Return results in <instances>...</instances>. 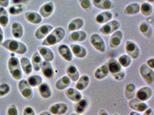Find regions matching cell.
Masks as SVG:
<instances>
[{"mask_svg": "<svg viewBox=\"0 0 154 115\" xmlns=\"http://www.w3.org/2000/svg\"><path fill=\"white\" fill-rule=\"evenodd\" d=\"M20 64L22 71L26 75H30L33 71V67L31 60L27 57H22L20 59Z\"/></svg>", "mask_w": 154, "mask_h": 115, "instance_id": "35", "label": "cell"}, {"mask_svg": "<svg viewBox=\"0 0 154 115\" xmlns=\"http://www.w3.org/2000/svg\"><path fill=\"white\" fill-rule=\"evenodd\" d=\"M66 32L62 27H57L53 29L48 36L42 40L41 46L52 47L61 43L65 37Z\"/></svg>", "mask_w": 154, "mask_h": 115, "instance_id": "1", "label": "cell"}, {"mask_svg": "<svg viewBox=\"0 0 154 115\" xmlns=\"http://www.w3.org/2000/svg\"><path fill=\"white\" fill-rule=\"evenodd\" d=\"M38 115H52L49 111H43Z\"/></svg>", "mask_w": 154, "mask_h": 115, "instance_id": "53", "label": "cell"}, {"mask_svg": "<svg viewBox=\"0 0 154 115\" xmlns=\"http://www.w3.org/2000/svg\"><path fill=\"white\" fill-rule=\"evenodd\" d=\"M11 90V86L7 83L0 84V97H3L7 96Z\"/></svg>", "mask_w": 154, "mask_h": 115, "instance_id": "44", "label": "cell"}, {"mask_svg": "<svg viewBox=\"0 0 154 115\" xmlns=\"http://www.w3.org/2000/svg\"><path fill=\"white\" fill-rule=\"evenodd\" d=\"M154 7L151 4L144 2L140 5V13L143 16L149 17L153 13Z\"/></svg>", "mask_w": 154, "mask_h": 115, "instance_id": "38", "label": "cell"}, {"mask_svg": "<svg viewBox=\"0 0 154 115\" xmlns=\"http://www.w3.org/2000/svg\"><path fill=\"white\" fill-rule=\"evenodd\" d=\"M147 2L152 4L154 3V0H147Z\"/></svg>", "mask_w": 154, "mask_h": 115, "instance_id": "55", "label": "cell"}, {"mask_svg": "<svg viewBox=\"0 0 154 115\" xmlns=\"http://www.w3.org/2000/svg\"><path fill=\"white\" fill-rule=\"evenodd\" d=\"M9 5V0H0V7L6 8Z\"/></svg>", "mask_w": 154, "mask_h": 115, "instance_id": "48", "label": "cell"}, {"mask_svg": "<svg viewBox=\"0 0 154 115\" xmlns=\"http://www.w3.org/2000/svg\"><path fill=\"white\" fill-rule=\"evenodd\" d=\"M7 115H19V111L15 104H12L8 108Z\"/></svg>", "mask_w": 154, "mask_h": 115, "instance_id": "45", "label": "cell"}, {"mask_svg": "<svg viewBox=\"0 0 154 115\" xmlns=\"http://www.w3.org/2000/svg\"><path fill=\"white\" fill-rule=\"evenodd\" d=\"M65 93L68 99L74 103H76L83 98L81 92L74 87H68L65 90Z\"/></svg>", "mask_w": 154, "mask_h": 115, "instance_id": "23", "label": "cell"}, {"mask_svg": "<svg viewBox=\"0 0 154 115\" xmlns=\"http://www.w3.org/2000/svg\"><path fill=\"white\" fill-rule=\"evenodd\" d=\"M90 43L93 48L100 52L104 53L106 50L105 42L98 33H94L90 37Z\"/></svg>", "mask_w": 154, "mask_h": 115, "instance_id": "6", "label": "cell"}, {"mask_svg": "<svg viewBox=\"0 0 154 115\" xmlns=\"http://www.w3.org/2000/svg\"><path fill=\"white\" fill-rule=\"evenodd\" d=\"M69 47L73 57L78 59H84L88 54V51L83 46L79 44H72Z\"/></svg>", "mask_w": 154, "mask_h": 115, "instance_id": "18", "label": "cell"}, {"mask_svg": "<svg viewBox=\"0 0 154 115\" xmlns=\"http://www.w3.org/2000/svg\"><path fill=\"white\" fill-rule=\"evenodd\" d=\"M140 4L138 2H132L128 4L124 9V13L127 16H134L140 13Z\"/></svg>", "mask_w": 154, "mask_h": 115, "instance_id": "33", "label": "cell"}, {"mask_svg": "<svg viewBox=\"0 0 154 115\" xmlns=\"http://www.w3.org/2000/svg\"><path fill=\"white\" fill-rule=\"evenodd\" d=\"M109 74V72L106 64L100 65L95 69L94 72V78L98 81L105 79Z\"/></svg>", "mask_w": 154, "mask_h": 115, "instance_id": "29", "label": "cell"}, {"mask_svg": "<svg viewBox=\"0 0 154 115\" xmlns=\"http://www.w3.org/2000/svg\"><path fill=\"white\" fill-rule=\"evenodd\" d=\"M25 7L23 4H14L8 8V13L13 16H16L23 13Z\"/></svg>", "mask_w": 154, "mask_h": 115, "instance_id": "40", "label": "cell"}, {"mask_svg": "<svg viewBox=\"0 0 154 115\" xmlns=\"http://www.w3.org/2000/svg\"><path fill=\"white\" fill-rule=\"evenodd\" d=\"M38 52L39 53L44 61L52 62L55 59V54L49 47L41 46L38 47Z\"/></svg>", "mask_w": 154, "mask_h": 115, "instance_id": "16", "label": "cell"}, {"mask_svg": "<svg viewBox=\"0 0 154 115\" xmlns=\"http://www.w3.org/2000/svg\"><path fill=\"white\" fill-rule=\"evenodd\" d=\"M125 51L126 54L132 59H137L140 55V49L138 44L132 40H127L125 43Z\"/></svg>", "mask_w": 154, "mask_h": 115, "instance_id": "9", "label": "cell"}, {"mask_svg": "<svg viewBox=\"0 0 154 115\" xmlns=\"http://www.w3.org/2000/svg\"><path fill=\"white\" fill-rule=\"evenodd\" d=\"M89 107V101L87 99L82 98L80 100L75 103L74 106V111L78 114L83 115L84 114Z\"/></svg>", "mask_w": 154, "mask_h": 115, "instance_id": "31", "label": "cell"}, {"mask_svg": "<svg viewBox=\"0 0 154 115\" xmlns=\"http://www.w3.org/2000/svg\"><path fill=\"white\" fill-rule=\"evenodd\" d=\"M154 114V111L152 108L151 107H148L147 109L143 112V115H149Z\"/></svg>", "mask_w": 154, "mask_h": 115, "instance_id": "49", "label": "cell"}, {"mask_svg": "<svg viewBox=\"0 0 154 115\" xmlns=\"http://www.w3.org/2000/svg\"><path fill=\"white\" fill-rule=\"evenodd\" d=\"M12 1L14 4H23V3L27 2L28 0H12Z\"/></svg>", "mask_w": 154, "mask_h": 115, "instance_id": "51", "label": "cell"}, {"mask_svg": "<svg viewBox=\"0 0 154 115\" xmlns=\"http://www.w3.org/2000/svg\"><path fill=\"white\" fill-rule=\"evenodd\" d=\"M70 115H81V114H76V113H73V114H71Z\"/></svg>", "mask_w": 154, "mask_h": 115, "instance_id": "56", "label": "cell"}, {"mask_svg": "<svg viewBox=\"0 0 154 115\" xmlns=\"http://www.w3.org/2000/svg\"><path fill=\"white\" fill-rule=\"evenodd\" d=\"M27 81L31 87H37L39 86L43 82V78L38 74H33L29 75Z\"/></svg>", "mask_w": 154, "mask_h": 115, "instance_id": "39", "label": "cell"}, {"mask_svg": "<svg viewBox=\"0 0 154 115\" xmlns=\"http://www.w3.org/2000/svg\"><path fill=\"white\" fill-rule=\"evenodd\" d=\"M54 27L49 24H45L41 25L35 30L34 36L35 39L38 40H43L53 30Z\"/></svg>", "mask_w": 154, "mask_h": 115, "instance_id": "11", "label": "cell"}, {"mask_svg": "<svg viewBox=\"0 0 154 115\" xmlns=\"http://www.w3.org/2000/svg\"><path fill=\"white\" fill-rule=\"evenodd\" d=\"M24 27L19 22H14L11 26V33L15 39H21L24 35Z\"/></svg>", "mask_w": 154, "mask_h": 115, "instance_id": "32", "label": "cell"}, {"mask_svg": "<svg viewBox=\"0 0 154 115\" xmlns=\"http://www.w3.org/2000/svg\"><path fill=\"white\" fill-rule=\"evenodd\" d=\"M17 87L21 96L26 100H31L32 97L34 92L32 87L29 85L26 79H21L19 81L17 84Z\"/></svg>", "mask_w": 154, "mask_h": 115, "instance_id": "8", "label": "cell"}, {"mask_svg": "<svg viewBox=\"0 0 154 115\" xmlns=\"http://www.w3.org/2000/svg\"><path fill=\"white\" fill-rule=\"evenodd\" d=\"M31 62L32 65L33 70L36 72H39L41 70L43 61L42 58L38 51H35L34 52L31 58Z\"/></svg>", "mask_w": 154, "mask_h": 115, "instance_id": "36", "label": "cell"}, {"mask_svg": "<svg viewBox=\"0 0 154 115\" xmlns=\"http://www.w3.org/2000/svg\"><path fill=\"white\" fill-rule=\"evenodd\" d=\"M24 17L27 22L34 25L40 24L42 22L43 19L39 13L34 11H28L26 12Z\"/></svg>", "mask_w": 154, "mask_h": 115, "instance_id": "25", "label": "cell"}, {"mask_svg": "<svg viewBox=\"0 0 154 115\" xmlns=\"http://www.w3.org/2000/svg\"><path fill=\"white\" fill-rule=\"evenodd\" d=\"M139 29L140 33L143 36L147 39H150L154 32V29L151 24L146 21L141 22L139 24Z\"/></svg>", "mask_w": 154, "mask_h": 115, "instance_id": "24", "label": "cell"}, {"mask_svg": "<svg viewBox=\"0 0 154 115\" xmlns=\"http://www.w3.org/2000/svg\"><path fill=\"white\" fill-rule=\"evenodd\" d=\"M38 92L39 96L42 99L47 100L50 99L52 96V90L51 86L46 82H42L38 87Z\"/></svg>", "mask_w": 154, "mask_h": 115, "instance_id": "26", "label": "cell"}, {"mask_svg": "<svg viewBox=\"0 0 154 115\" xmlns=\"http://www.w3.org/2000/svg\"><path fill=\"white\" fill-rule=\"evenodd\" d=\"M66 73L71 81L74 82H76L80 76L79 69L76 66L73 65H69L66 67Z\"/></svg>", "mask_w": 154, "mask_h": 115, "instance_id": "34", "label": "cell"}, {"mask_svg": "<svg viewBox=\"0 0 154 115\" xmlns=\"http://www.w3.org/2000/svg\"><path fill=\"white\" fill-rule=\"evenodd\" d=\"M90 77L88 75L83 74L80 75L79 78L76 82L75 88L80 92L83 91L90 85Z\"/></svg>", "mask_w": 154, "mask_h": 115, "instance_id": "27", "label": "cell"}, {"mask_svg": "<svg viewBox=\"0 0 154 115\" xmlns=\"http://www.w3.org/2000/svg\"><path fill=\"white\" fill-rule=\"evenodd\" d=\"M23 115H36L35 111L31 107H26L23 112Z\"/></svg>", "mask_w": 154, "mask_h": 115, "instance_id": "46", "label": "cell"}, {"mask_svg": "<svg viewBox=\"0 0 154 115\" xmlns=\"http://www.w3.org/2000/svg\"><path fill=\"white\" fill-rule=\"evenodd\" d=\"M154 115V114H151V115Z\"/></svg>", "mask_w": 154, "mask_h": 115, "instance_id": "58", "label": "cell"}, {"mask_svg": "<svg viewBox=\"0 0 154 115\" xmlns=\"http://www.w3.org/2000/svg\"><path fill=\"white\" fill-rule=\"evenodd\" d=\"M137 89L136 86L133 83H128L124 89V96L127 100H131L135 98Z\"/></svg>", "mask_w": 154, "mask_h": 115, "instance_id": "37", "label": "cell"}, {"mask_svg": "<svg viewBox=\"0 0 154 115\" xmlns=\"http://www.w3.org/2000/svg\"><path fill=\"white\" fill-rule=\"evenodd\" d=\"M87 34L83 30H78L72 32L68 36V39L70 42L73 43L83 42L87 39Z\"/></svg>", "mask_w": 154, "mask_h": 115, "instance_id": "22", "label": "cell"}, {"mask_svg": "<svg viewBox=\"0 0 154 115\" xmlns=\"http://www.w3.org/2000/svg\"><path fill=\"white\" fill-rule=\"evenodd\" d=\"M68 111V106L65 102H56L51 105L49 109L52 115H65Z\"/></svg>", "mask_w": 154, "mask_h": 115, "instance_id": "15", "label": "cell"}, {"mask_svg": "<svg viewBox=\"0 0 154 115\" xmlns=\"http://www.w3.org/2000/svg\"><path fill=\"white\" fill-rule=\"evenodd\" d=\"M128 106L133 111L139 113H143L149 107L146 102L141 101L136 98L129 100Z\"/></svg>", "mask_w": 154, "mask_h": 115, "instance_id": "14", "label": "cell"}, {"mask_svg": "<svg viewBox=\"0 0 154 115\" xmlns=\"http://www.w3.org/2000/svg\"><path fill=\"white\" fill-rule=\"evenodd\" d=\"M72 81L70 78L66 75H63L58 79L55 83V87L59 91H63L69 87Z\"/></svg>", "mask_w": 154, "mask_h": 115, "instance_id": "30", "label": "cell"}, {"mask_svg": "<svg viewBox=\"0 0 154 115\" xmlns=\"http://www.w3.org/2000/svg\"><path fill=\"white\" fill-rule=\"evenodd\" d=\"M41 71L46 79H52L55 75V70L51 62L43 61Z\"/></svg>", "mask_w": 154, "mask_h": 115, "instance_id": "21", "label": "cell"}, {"mask_svg": "<svg viewBox=\"0 0 154 115\" xmlns=\"http://www.w3.org/2000/svg\"><path fill=\"white\" fill-rule=\"evenodd\" d=\"M124 39V33L121 30H117L112 33L109 39V46L111 49H116L119 47Z\"/></svg>", "mask_w": 154, "mask_h": 115, "instance_id": "17", "label": "cell"}, {"mask_svg": "<svg viewBox=\"0 0 154 115\" xmlns=\"http://www.w3.org/2000/svg\"><path fill=\"white\" fill-rule=\"evenodd\" d=\"M8 69L11 76L16 81H20L23 77V71L20 60L14 56H11L8 60Z\"/></svg>", "mask_w": 154, "mask_h": 115, "instance_id": "4", "label": "cell"}, {"mask_svg": "<svg viewBox=\"0 0 154 115\" xmlns=\"http://www.w3.org/2000/svg\"><path fill=\"white\" fill-rule=\"evenodd\" d=\"M9 22V17L5 8L0 7V26L6 27Z\"/></svg>", "mask_w": 154, "mask_h": 115, "instance_id": "42", "label": "cell"}, {"mask_svg": "<svg viewBox=\"0 0 154 115\" xmlns=\"http://www.w3.org/2000/svg\"><path fill=\"white\" fill-rule=\"evenodd\" d=\"M98 115H109V114L105 111L104 109H102V110H100V112H99V114Z\"/></svg>", "mask_w": 154, "mask_h": 115, "instance_id": "52", "label": "cell"}, {"mask_svg": "<svg viewBox=\"0 0 154 115\" xmlns=\"http://www.w3.org/2000/svg\"><path fill=\"white\" fill-rule=\"evenodd\" d=\"M153 90L149 86H142L136 90L135 98L139 100L146 102L152 96Z\"/></svg>", "mask_w": 154, "mask_h": 115, "instance_id": "10", "label": "cell"}, {"mask_svg": "<svg viewBox=\"0 0 154 115\" xmlns=\"http://www.w3.org/2000/svg\"><path fill=\"white\" fill-rule=\"evenodd\" d=\"M4 39V32H3V30L1 28V27L0 26V46H1L2 43H3Z\"/></svg>", "mask_w": 154, "mask_h": 115, "instance_id": "50", "label": "cell"}, {"mask_svg": "<svg viewBox=\"0 0 154 115\" xmlns=\"http://www.w3.org/2000/svg\"><path fill=\"white\" fill-rule=\"evenodd\" d=\"M118 62L122 68L126 69L130 67L132 63V59L126 54H122L117 59Z\"/></svg>", "mask_w": 154, "mask_h": 115, "instance_id": "41", "label": "cell"}, {"mask_svg": "<svg viewBox=\"0 0 154 115\" xmlns=\"http://www.w3.org/2000/svg\"><path fill=\"white\" fill-rule=\"evenodd\" d=\"M85 22L83 18L76 17L72 19L68 25V30L70 32L80 30L83 28Z\"/></svg>", "mask_w": 154, "mask_h": 115, "instance_id": "28", "label": "cell"}, {"mask_svg": "<svg viewBox=\"0 0 154 115\" xmlns=\"http://www.w3.org/2000/svg\"><path fill=\"white\" fill-rule=\"evenodd\" d=\"M113 17V13L110 10H103L95 16V21L98 24L102 25L111 21Z\"/></svg>", "mask_w": 154, "mask_h": 115, "instance_id": "20", "label": "cell"}, {"mask_svg": "<svg viewBox=\"0 0 154 115\" xmlns=\"http://www.w3.org/2000/svg\"><path fill=\"white\" fill-rule=\"evenodd\" d=\"M140 76L148 86H151L154 82V69L149 67L146 63H143L139 67Z\"/></svg>", "mask_w": 154, "mask_h": 115, "instance_id": "5", "label": "cell"}, {"mask_svg": "<svg viewBox=\"0 0 154 115\" xmlns=\"http://www.w3.org/2000/svg\"><path fill=\"white\" fill-rule=\"evenodd\" d=\"M129 115H142L139 112H135V111H132V112H131L130 114H129Z\"/></svg>", "mask_w": 154, "mask_h": 115, "instance_id": "54", "label": "cell"}, {"mask_svg": "<svg viewBox=\"0 0 154 115\" xmlns=\"http://www.w3.org/2000/svg\"><path fill=\"white\" fill-rule=\"evenodd\" d=\"M121 27V22L117 20H112L106 23L99 28L100 32L103 35H111L112 33L119 30Z\"/></svg>", "mask_w": 154, "mask_h": 115, "instance_id": "7", "label": "cell"}, {"mask_svg": "<svg viewBox=\"0 0 154 115\" xmlns=\"http://www.w3.org/2000/svg\"><path fill=\"white\" fill-rule=\"evenodd\" d=\"M57 51L60 56L68 62H71L73 59V55L70 47L66 44H61L58 46Z\"/></svg>", "mask_w": 154, "mask_h": 115, "instance_id": "12", "label": "cell"}, {"mask_svg": "<svg viewBox=\"0 0 154 115\" xmlns=\"http://www.w3.org/2000/svg\"><path fill=\"white\" fill-rule=\"evenodd\" d=\"M79 4L84 10L90 12L92 8V0H78Z\"/></svg>", "mask_w": 154, "mask_h": 115, "instance_id": "43", "label": "cell"}, {"mask_svg": "<svg viewBox=\"0 0 154 115\" xmlns=\"http://www.w3.org/2000/svg\"><path fill=\"white\" fill-rule=\"evenodd\" d=\"M1 46L9 52L19 55H24L28 51L27 46L26 44L12 39L4 41Z\"/></svg>", "mask_w": 154, "mask_h": 115, "instance_id": "2", "label": "cell"}, {"mask_svg": "<svg viewBox=\"0 0 154 115\" xmlns=\"http://www.w3.org/2000/svg\"><path fill=\"white\" fill-rule=\"evenodd\" d=\"M146 65L152 69H154V58H149L147 59Z\"/></svg>", "mask_w": 154, "mask_h": 115, "instance_id": "47", "label": "cell"}, {"mask_svg": "<svg viewBox=\"0 0 154 115\" xmlns=\"http://www.w3.org/2000/svg\"><path fill=\"white\" fill-rule=\"evenodd\" d=\"M107 66L109 73L112 78L117 81H122L125 78V72L123 70L117 59L116 58H110L108 60Z\"/></svg>", "mask_w": 154, "mask_h": 115, "instance_id": "3", "label": "cell"}, {"mask_svg": "<svg viewBox=\"0 0 154 115\" xmlns=\"http://www.w3.org/2000/svg\"><path fill=\"white\" fill-rule=\"evenodd\" d=\"M92 6L102 10H110L114 7L112 0H92Z\"/></svg>", "mask_w": 154, "mask_h": 115, "instance_id": "19", "label": "cell"}, {"mask_svg": "<svg viewBox=\"0 0 154 115\" xmlns=\"http://www.w3.org/2000/svg\"><path fill=\"white\" fill-rule=\"evenodd\" d=\"M113 115H119V114H114Z\"/></svg>", "mask_w": 154, "mask_h": 115, "instance_id": "57", "label": "cell"}, {"mask_svg": "<svg viewBox=\"0 0 154 115\" xmlns=\"http://www.w3.org/2000/svg\"><path fill=\"white\" fill-rule=\"evenodd\" d=\"M55 4L53 1H48L43 4L39 9V13L42 18H48L54 13Z\"/></svg>", "mask_w": 154, "mask_h": 115, "instance_id": "13", "label": "cell"}]
</instances>
